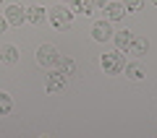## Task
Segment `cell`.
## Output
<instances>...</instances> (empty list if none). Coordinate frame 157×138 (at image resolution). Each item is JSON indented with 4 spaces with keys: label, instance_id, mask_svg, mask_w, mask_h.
<instances>
[{
    "label": "cell",
    "instance_id": "6da1fadb",
    "mask_svg": "<svg viewBox=\"0 0 157 138\" xmlns=\"http://www.w3.org/2000/svg\"><path fill=\"white\" fill-rule=\"evenodd\" d=\"M100 63H102V71H105L107 76H118V73H123V68H126V57H123L121 50L118 52H105Z\"/></svg>",
    "mask_w": 157,
    "mask_h": 138
},
{
    "label": "cell",
    "instance_id": "7a4b0ae2",
    "mask_svg": "<svg viewBox=\"0 0 157 138\" xmlns=\"http://www.w3.org/2000/svg\"><path fill=\"white\" fill-rule=\"evenodd\" d=\"M50 21H52V26L55 29H71V24H73V11H68L66 5H55L50 11Z\"/></svg>",
    "mask_w": 157,
    "mask_h": 138
},
{
    "label": "cell",
    "instance_id": "3957f363",
    "mask_svg": "<svg viewBox=\"0 0 157 138\" xmlns=\"http://www.w3.org/2000/svg\"><path fill=\"white\" fill-rule=\"evenodd\" d=\"M58 57H60V52H58V47H52V44H42V47L37 50V63L42 68L58 65Z\"/></svg>",
    "mask_w": 157,
    "mask_h": 138
},
{
    "label": "cell",
    "instance_id": "277c9868",
    "mask_svg": "<svg viewBox=\"0 0 157 138\" xmlns=\"http://www.w3.org/2000/svg\"><path fill=\"white\" fill-rule=\"evenodd\" d=\"M105 5H107L105 0H73V11L84 13V16L94 13V8H105Z\"/></svg>",
    "mask_w": 157,
    "mask_h": 138
},
{
    "label": "cell",
    "instance_id": "5b68a950",
    "mask_svg": "<svg viewBox=\"0 0 157 138\" xmlns=\"http://www.w3.org/2000/svg\"><path fill=\"white\" fill-rule=\"evenodd\" d=\"M6 21L11 24V26H21V24L26 21V8H21V5H8V8H6Z\"/></svg>",
    "mask_w": 157,
    "mask_h": 138
},
{
    "label": "cell",
    "instance_id": "8992f818",
    "mask_svg": "<svg viewBox=\"0 0 157 138\" xmlns=\"http://www.w3.org/2000/svg\"><path fill=\"white\" fill-rule=\"evenodd\" d=\"M68 86V76L63 71H52L47 76V91H63Z\"/></svg>",
    "mask_w": 157,
    "mask_h": 138
},
{
    "label": "cell",
    "instance_id": "52a82bcc",
    "mask_svg": "<svg viewBox=\"0 0 157 138\" xmlns=\"http://www.w3.org/2000/svg\"><path fill=\"white\" fill-rule=\"evenodd\" d=\"M92 37H94V42H107V39L113 37L110 21H97L94 26H92Z\"/></svg>",
    "mask_w": 157,
    "mask_h": 138
},
{
    "label": "cell",
    "instance_id": "ba28073f",
    "mask_svg": "<svg viewBox=\"0 0 157 138\" xmlns=\"http://www.w3.org/2000/svg\"><path fill=\"white\" fill-rule=\"evenodd\" d=\"M147 50H149V42H147L144 37H136L134 34V39H131V44H128V55H134V57H141V55H147Z\"/></svg>",
    "mask_w": 157,
    "mask_h": 138
},
{
    "label": "cell",
    "instance_id": "9c48e42d",
    "mask_svg": "<svg viewBox=\"0 0 157 138\" xmlns=\"http://www.w3.org/2000/svg\"><path fill=\"white\" fill-rule=\"evenodd\" d=\"M0 63H6V65H16V63H18V47H13V44L0 47Z\"/></svg>",
    "mask_w": 157,
    "mask_h": 138
},
{
    "label": "cell",
    "instance_id": "30bf717a",
    "mask_svg": "<svg viewBox=\"0 0 157 138\" xmlns=\"http://www.w3.org/2000/svg\"><path fill=\"white\" fill-rule=\"evenodd\" d=\"M105 11H107V21H121V18L128 13V11L123 8V3H107Z\"/></svg>",
    "mask_w": 157,
    "mask_h": 138
},
{
    "label": "cell",
    "instance_id": "8fae6325",
    "mask_svg": "<svg viewBox=\"0 0 157 138\" xmlns=\"http://www.w3.org/2000/svg\"><path fill=\"white\" fill-rule=\"evenodd\" d=\"M26 21L29 24H42L45 21V8H39V5L26 8Z\"/></svg>",
    "mask_w": 157,
    "mask_h": 138
},
{
    "label": "cell",
    "instance_id": "7c38bea8",
    "mask_svg": "<svg viewBox=\"0 0 157 138\" xmlns=\"http://www.w3.org/2000/svg\"><path fill=\"white\" fill-rule=\"evenodd\" d=\"M131 39H134V34H131L128 29H123V31H118V34H115V44H118V50H121V52H123V50H128Z\"/></svg>",
    "mask_w": 157,
    "mask_h": 138
},
{
    "label": "cell",
    "instance_id": "4fadbf2b",
    "mask_svg": "<svg viewBox=\"0 0 157 138\" xmlns=\"http://www.w3.org/2000/svg\"><path fill=\"white\" fill-rule=\"evenodd\" d=\"M123 71H126V76H128L131 81H139V78H144V68H141L139 63H131V65H126Z\"/></svg>",
    "mask_w": 157,
    "mask_h": 138
},
{
    "label": "cell",
    "instance_id": "5bb4252c",
    "mask_svg": "<svg viewBox=\"0 0 157 138\" xmlns=\"http://www.w3.org/2000/svg\"><path fill=\"white\" fill-rule=\"evenodd\" d=\"M58 68H60L66 76H73V71H76V65H73V60H68V57H58Z\"/></svg>",
    "mask_w": 157,
    "mask_h": 138
},
{
    "label": "cell",
    "instance_id": "9a60e30c",
    "mask_svg": "<svg viewBox=\"0 0 157 138\" xmlns=\"http://www.w3.org/2000/svg\"><path fill=\"white\" fill-rule=\"evenodd\" d=\"M11 110H13V102H11V96H8L6 91H0V115H8Z\"/></svg>",
    "mask_w": 157,
    "mask_h": 138
},
{
    "label": "cell",
    "instance_id": "2e32d148",
    "mask_svg": "<svg viewBox=\"0 0 157 138\" xmlns=\"http://www.w3.org/2000/svg\"><path fill=\"white\" fill-rule=\"evenodd\" d=\"M123 8H126V11H131V13H136V11L144 8V0H123Z\"/></svg>",
    "mask_w": 157,
    "mask_h": 138
},
{
    "label": "cell",
    "instance_id": "e0dca14e",
    "mask_svg": "<svg viewBox=\"0 0 157 138\" xmlns=\"http://www.w3.org/2000/svg\"><path fill=\"white\" fill-rule=\"evenodd\" d=\"M6 26H8V21H6V16H0V34L6 31Z\"/></svg>",
    "mask_w": 157,
    "mask_h": 138
},
{
    "label": "cell",
    "instance_id": "ac0fdd59",
    "mask_svg": "<svg viewBox=\"0 0 157 138\" xmlns=\"http://www.w3.org/2000/svg\"><path fill=\"white\" fill-rule=\"evenodd\" d=\"M152 3H155V5H157V0H152Z\"/></svg>",
    "mask_w": 157,
    "mask_h": 138
},
{
    "label": "cell",
    "instance_id": "d6986e66",
    "mask_svg": "<svg viewBox=\"0 0 157 138\" xmlns=\"http://www.w3.org/2000/svg\"><path fill=\"white\" fill-rule=\"evenodd\" d=\"M0 5H3V0H0Z\"/></svg>",
    "mask_w": 157,
    "mask_h": 138
}]
</instances>
